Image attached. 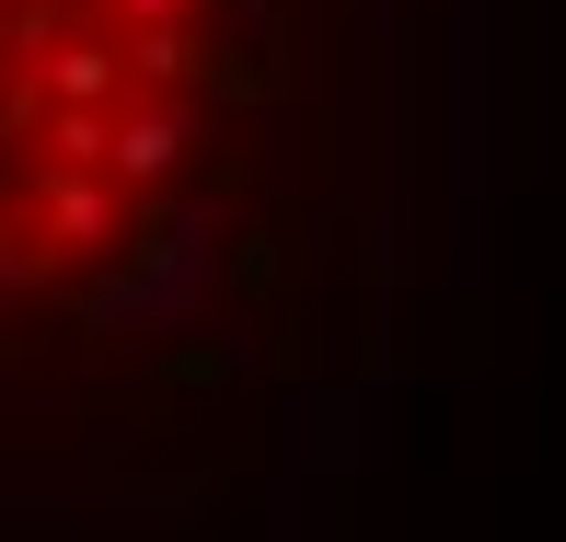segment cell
<instances>
[{
    "label": "cell",
    "mask_w": 566,
    "mask_h": 542,
    "mask_svg": "<svg viewBox=\"0 0 566 542\" xmlns=\"http://www.w3.org/2000/svg\"><path fill=\"white\" fill-rule=\"evenodd\" d=\"M127 12H150V23H174V12H186V0H127Z\"/></svg>",
    "instance_id": "5"
},
{
    "label": "cell",
    "mask_w": 566,
    "mask_h": 542,
    "mask_svg": "<svg viewBox=\"0 0 566 542\" xmlns=\"http://www.w3.org/2000/svg\"><path fill=\"white\" fill-rule=\"evenodd\" d=\"M23 277H35V254H23V243H12V231H0V300H12V289H23Z\"/></svg>",
    "instance_id": "4"
},
{
    "label": "cell",
    "mask_w": 566,
    "mask_h": 542,
    "mask_svg": "<svg viewBox=\"0 0 566 542\" xmlns=\"http://www.w3.org/2000/svg\"><path fill=\"white\" fill-rule=\"evenodd\" d=\"M46 82H59V93H105V46H70V59H46Z\"/></svg>",
    "instance_id": "3"
},
{
    "label": "cell",
    "mask_w": 566,
    "mask_h": 542,
    "mask_svg": "<svg viewBox=\"0 0 566 542\" xmlns=\"http://www.w3.org/2000/svg\"><path fill=\"white\" fill-rule=\"evenodd\" d=\"M46 220H59L70 243H105V231H116L127 209H116L105 185H93V173H46Z\"/></svg>",
    "instance_id": "2"
},
{
    "label": "cell",
    "mask_w": 566,
    "mask_h": 542,
    "mask_svg": "<svg viewBox=\"0 0 566 542\" xmlns=\"http://www.w3.org/2000/svg\"><path fill=\"white\" fill-rule=\"evenodd\" d=\"M105 162L127 173V185H163V173L186 162V105H150V116H127L116 139H105Z\"/></svg>",
    "instance_id": "1"
}]
</instances>
